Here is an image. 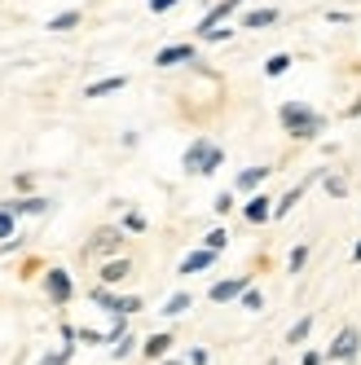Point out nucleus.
<instances>
[{
    "instance_id": "4c0bfd02",
    "label": "nucleus",
    "mask_w": 361,
    "mask_h": 365,
    "mask_svg": "<svg viewBox=\"0 0 361 365\" xmlns=\"http://www.w3.org/2000/svg\"><path fill=\"white\" fill-rule=\"evenodd\" d=\"M352 264H361V238H357V247H352Z\"/></svg>"
},
{
    "instance_id": "20e7f679",
    "label": "nucleus",
    "mask_w": 361,
    "mask_h": 365,
    "mask_svg": "<svg viewBox=\"0 0 361 365\" xmlns=\"http://www.w3.org/2000/svg\"><path fill=\"white\" fill-rule=\"evenodd\" d=\"M88 299H93L97 308L115 312V317H133V312H141V308H146V304H141V295H115L111 286H93Z\"/></svg>"
},
{
    "instance_id": "cd10ccee",
    "label": "nucleus",
    "mask_w": 361,
    "mask_h": 365,
    "mask_svg": "<svg viewBox=\"0 0 361 365\" xmlns=\"http://www.w3.org/2000/svg\"><path fill=\"white\" fill-rule=\"evenodd\" d=\"M128 352H137V339H133V334H123L119 344H115V352H111V356H115V361H123Z\"/></svg>"
},
{
    "instance_id": "a211bd4d",
    "label": "nucleus",
    "mask_w": 361,
    "mask_h": 365,
    "mask_svg": "<svg viewBox=\"0 0 361 365\" xmlns=\"http://www.w3.org/2000/svg\"><path fill=\"white\" fill-rule=\"evenodd\" d=\"M80 22H84V14H80V9H66V14H58V18H49V31L62 36V31H75Z\"/></svg>"
},
{
    "instance_id": "bb28decb",
    "label": "nucleus",
    "mask_w": 361,
    "mask_h": 365,
    "mask_svg": "<svg viewBox=\"0 0 361 365\" xmlns=\"http://www.w3.org/2000/svg\"><path fill=\"white\" fill-rule=\"evenodd\" d=\"M212 207H216V216H229V212H234V194H229V190H220Z\"/></svg>"
},
{
    "instance_id": "f3484780",
    "label": "nucleus",
    "mask_w": 361,
    "mask_h": 365,
    "mask_svg": "<svg viewBox=\"0 0 361 365\" xmlns=\"http://www.w3.org/2000/svg\"><path fill=\"white\" fill-rule=\"evenodd\" d=\"M168 348H172V330H159V334H150L146 344H141V356H146V361H163Z\"/></svg>"
},
{
    "instance_id": "2f4dec72",
    "label": "nucleus",
    "mask_w": 361,
    "mask_h": 365,
    "mask_svg": "<svg viewBox=\"0 0 361 365\" xmlns=\"http://www.w3.org/2000/svg\"><path fill=\"white\" fill-rule=\"evenodd\" d=\"M300 365H326V352H317V348H304Z\"/></svg>"
},
{
    "instance_id": "f8f14e48",
    "label": "nucleus",
    "mask_w": 361,
    "mask_h": 365,
    "mask_svg": "<svg viewBox=\"0 0 361 365\" xmlns=\"http://www.w3.org/2000/svg\"><path fill=\"white\" fill-rule=\"evenodd\" d=\"M243 220H247V225H265V220H273V202H269V194H251L247 207H243Z\"/></svg>"
},
{
    "instance_id": "9d476101",
    "label": "nucleus",
    "mask_w": 361,
    "mask_h": 365,
    "mask_svg": "<svg viewBox=\"0 0 361 365\" xmlns=\"http://www.w3.org/2000/svg\"><path fill=\"white\" fill-rule=\"evenodd\" d=\"M247 286H251V277H225V282H216L212 291H208V299L212 304H229V299H238Z\"/></svg>"
},
{
    "instance_id": "ddd939ff",
    "label": "nucleus",
    "mask_w": 361,
    "mask_h": 365,
    "mask_svg": "<svg viewBox=\"0 0 361 365\" xmlns=\"http://www.w3.org/2000/svg\"><path fill=\"white\" fill-rule=\"evenodd\" d=\"M216 264V251H208V247H198V251H190L185 259H180V277H194V273H203V269H212Z\"/></svg>"
},
{
    "instance_id": "7c9ffc66",
    "label": "nucleus",
    "mask_w": 361,
    "mask_h": 365,
    "mask_svg": "<svg viewBox=\"0 0 361 365\" xmlns=\"http://www.w3.org/2000/svg\"><path fill=\"white\" fill-rule=\"evenodd\" d=\"M123 229H128V233H141V229H146V216H141V212H128V216H123Z\"/></svg>"
},
{
    "instance_id": "72a5a7b5",
    "label": "nucleus",
    "mask_w": 361,
    "mask_h": 365,
    "mask_svg": "<svg viewBox=\"0 0 361 365\" xmlns=\"http://www.w3.org/2000/svg\"><path fill=\"white\" fill-rule=\"evenodd\" d=\"M146 5H150V14H168V9L180 5V0H146Z\"/></svg>"
},
{
    "instance_id": "5701e85b",
    "label": "nucleus",
    "mask_w": 361,
    "mask_h": 365,
    "mask_svg": "<svg viewBox=\"0 0 361 365\" xmlns=\"http://www.w3.org/2000/svg\"><path fill=\"white\" fill-rule=\"evenodd\" d=\"M14 229H18V216L9 212V207H0V242H14L18 238Z\"/></svg>"
},
{
    "instance_id": "dca6fc26",
    "label": "nucleus",
    "mask_w": 361,
    "mask_h": 365,
    "mask_svg": "<svg viewBox=\"0 0 361 365\" xmlns=\"http://www.w3.org/2000/svg\"><path fill=\"white\" fill-rule=\"evenodd\" d=\"M128 273H133V259H128V255H115V259H106V264H101V286H115V282H123Z\"/></svg>"
},
{
    "instance_id": "f704fd0d",
    "label": "nucleus",
    "mask_w": 361,
    "mask_h": 365,
    "mask_svg": "<svg viewBox=\"0 0 361 365\" xmlns=\"http://www.w3.org/2000/svg\"><path fill=\"white\" fill-rule=\"evenodd\" d=\"M14 190L18 194H31L36 190V176H14Z\"/></svg>"
},
{
    "instance_id": "b1692460",
    "label": "nucleus",
    "mask_w": 361,
    "mask_h": 365,
    "mask_svg": "<svg viewBox=\"0 0 361 365\" xmlns=\"http://www.w3.org/2000/svg\"><path fill=\"white\" fill-rule=\"evenodd\" d=\"M238 304H243L247 312H265V295H260V291H255V286H247V291L238 295Z\"/></svg>"
},
{
    "instance_id": "4468645a",
    "label": "nucleus",
    "mask_w": 361,
    "mask_h": 365,
    "mask_svg": "<svg viewBox=\"0 0 361 365\" xmlns=\"http://www.w3.org/2000/svg\"><path fill=\"white\" fill-rule=\"evenodd\" d=\"M119 88H128V75H106V80H93V84L84 88V97H88V101H101V97H111V93H119Z\"/></svg>"
},
{
    "instance_id": "4be33fe9",
    "label": "nucleus",
    "mask_w": 361,
    "mask_h": 365,
    "mask_svg": "<svg viewBox=\"0 0 361 365\" xmlns=\"http://www.w3.org/2000/svg\"><path fill=\"white\" fill-rule=\"evenodd\" d=\"M322 190H326L330 198H344V194H348V180H344L340 172H326V176H322Z\"/></svg>"
},
{
    "instance_id": "423d86ee",
    "label": "nucleus",
    "mask_w": 361,
    "mask_h": 365,
    "mask_svg": "<svg viewBox=\"0 0 361 365\" xmlns=\"http://www.w3.org/2000/svg\"><path fill=\"white\" fill-rule=\"evenodd\" d=\"M190 62H198V48H194V44H168V48H159V53H154V66H159V71L190 66Z\"/></svg>"
},
{
    "instance_id": "f257e3e1",
    "label": "nucleus",
    "mask_w": 361,
    "mask_h": 365,
    "mask_svg": "<svg viewBox=\"0 0 361 365\" xmlns=\"http://www.w3.org/2000/svg\"><path fill=\"white\" fill-rule=\"evenodd\" d=\"M278 123H282V133L291 141H317L326 133V115H317L313 106H304V101H282Z\"/></svg>"
},
{
    "instance_id": "c9c22d12",
    "label": "nucleus",
    "mask_w": 361,
    "mask_h": 365,
    "mask_svg": "<svg viewBox=\"0 0 361 365\" xmlns=\"http://www.w3.org/2000/svg\"><path fill=\"white\" fill-rule=\"evenodd\" d=\"M208 361H212L208 348H194V352H190V365H208Z\"/></svg>"
},
{
    "instance_id": "393cba45",
    "label": "nucleus",
    "mask_w": 361,
    "mask_h": 365,
    "mask_svg": "<svg viewBox=\"0 0 361 365\" xmlns=\"http://www.w3.org/2000/svg\"><path fill=\"white\" fill-rule=\"evenodd\" d=\"M203 247H208V251H216V255H220V251L229 247V233H225V229H212L208 238H203Z\"/></svg>"
},
{
    "instance_id": "a878e982",
    "label": "nucleus",
    "mask_w": 361,
    "mask_h": 365,
    "mask_svg": "<svg viewBox=\"0 0 361 365\" xmlns=\"http://www.w3.org/2000/svg\"><path fill=\"white\" fill-rule=\"evenodd\" d=\"M304 264H308V247L300 242V247H291V259H287V269H291V273H300Z\"/></svg>"
},
{
    "instance_id": "6e6552de",
    "label": "nucleus",
    "mask_w": 361,
    "mask_h": 365,
    "mask_svg": "<svg viewBox=\"0 0 361 365\" xmlns=\"http://www.w3.org/2000/svg\"><path fill=\"white\" fill-rule=\"evenodd\" d=\"M247 5V0H216V5L203 14V22H198V36H208V31H216V27H225V18L229 14H238Z\"/></svg>"
},
{
    "instance_id": "7ed1b4c3",
    "label": "nucleus",
    "mask_w": 361,
    "mask_h": 365,
    "mask_svg": "<svg viewBox=\"0 0 361 365\" xmlns=\"http://www.w3.org/2000/svg\"><path fill=\"white\" fill-rule=\"evenodd\" d=\"M322 352H326V361L352 365V361L361 356V330H357V326H340V334H335V339H330V344H326Z\"/></svg>"
},
{
    "instance_id": "39448f33",
    "label": "nucleus",
    "mask_w": 361,
    "mask_h": 365,
    "mask_svg": "<svg viewBox=\"0 0 361 365\" xmlns=\"http://www.w3.org/2000/svg\"><path fill=\"white\" fill-rule=\"evenodd\" d=\"M119 247H123V229H119V225H101L93 238H88V255H106V259H115Z\"/></svg>"
},
{
    "instance_id": "f03ea898",
    "label": "nucleus",
    "mask_w": 361,
    "mask_h": 365,
    "mask_svg": "<svg viewBox=\"0 0 361 365\" xmlns=\"http://www.w3.org/2000/svg\"><path fill=\"white\" fill-rule=\"evenodd\" d=\"M220 163H225V150H220L216 141H208V137L190 141V150L180 154V168H185V176H212V172H220Z\"/></svg>"
},
{
    "instance_id": "9b49d317",
    "label": "nucleus",
    "mask_w": 361,
    "mask_h": 365,
    "mask_svg": "<svg viewBox=\"0 0 361 365\" xmlns=\"http://www.w3.org/2000/svg\"><path fill=\"white\" fill-rule=\"evenodd\" d=\"M14 216H44L49 212V198H40V194H18V198H9L5 202Z\"/></svg>"
},
{
    "instance_id": "58836bf2",
    "label": "nucleus",
    "mask_w": 361,
    "mask_h": 365,
    "mask_svg": "<svg viewBox=\"0 0 361 365\" xmlns=\"http://www.w3.org/2000/svg\"><path fill=\"white\" fill-rule=\"evenodd\" d=\"M159 365H190V361H168V356H163V361H159Z\"/></svg>"
},
{
    "instance_id": "c85d7f7f",
    "label": "nucleus",
    "mask_w": 361,
    "mask_h": 365,
    "mask_svg": "<svg viewBox=\"0 0 361 365\" xmlns=\"http://www.w3.org/2000/svg\"><path fill=\"white\" fill-rule=\"evenodd\" d=\"M322 18L330 22V27H348V22H352V14H344V9H326Z\"/></svg>"
},
{
    "instance_id": "1a4fd4ad",
    "label": "nucleus",
    "mask_w": 361,
    "mask_h": 365,
    "mask_svg": "<svg viewBox=\"0 0 361 365\" xmlns=\"http://www.w3.org/2000/svg\"><path fill=\"white\" fill-rule=\"evenodd\" d=\"M273 176V168H265V163H255V168H243L238 176H234V190L238 194H255V190H260L265 185V180Z\"/></svg>"
},
{
    "instance_id": "412c9836",
    "label": "nucleus",
    "mask_w": 361,
    "mask_h": 365,
    "mask_svg": "<svg viewBox=\"0 0 361 365\" xmlns=\"http://www.w3.org/2000/svg\"><path fill=\"white\" fill-rule=\"evenodd\" d=\"M308 334H313V317H300V322H295V326L287 330V344H291V348H300Z\"/></svg>"
},
{
    "instance_id": "e433bc0d",
    "label": "nucleus",
    "mask_w": 361,
    "mask_h": 365,
    "mask_svg": "<svg viewBox=\"0 0 361 365\" xmlns=\"http://www.w3.org/2000/svg\"><path fill=\"white\" fill-rule=\"evenodd\" d=\"M348 119H361V97H357L352 106H348Z\"/></svg>"
},
{
    "instance_id": "aec40b11",
    "label": "nucleus",
    "mask_w": 361,
    "mask_h": 365,
    "mask_svg": "<svg viewBox=\"0 0 361 365\" xmlns=\"http://www.w3.org/2000/svg\"><path fill=\"white\" fill-rule=\"evenodd\" d=\"M291 62H295L291 53H273V58L265 62V75H269V80H282V75L291 71Z\"/></svg>"
},
{
    "instance_id": "c756f323",
    "label": "nucleus",
    "mask_w": 361,
    "mask_h": 365,
    "mask_svg": "<svg viewBox=\"0 0 361 365\" xmlns=\"http://www.w3.org/2000/svg\"><path fill=\"white\" fill-rule=\"evenodd\" d=\"M203 40H212V44H225V40H234V27H229V22H225V27L208 31V36H203Z\"/></svg>"
},
{
    "instance_id": "0eeeda50",
    "label": "nucleus",
    "mask_w": 361,
    "mask_h": 365,
    "mask_svg": "<svg viewBox=\"0 0 361 365\" xmlns=\"http://www.w3.org/2000/svg\"><path fill=\"white\" fill-rule=\"evenodd\" d=\"M44 295L54 299L58 308H62V304H71V295H75L71 273H66V269H49V273H44Z\"/></svg>"
},
{
    "instance_id": "6ab92c4d",
    "label": "nucleus",
    "mask_w": 361,
    "mask_h": 365,
    "mask_svg": "<svg viewBox=\"0 0 361 365\" xmlns=\"http://www.w3.org/2000/svg\"><path fill=\"white\" fill-rule=\"evenodd\" d=\"M190 304H194V295H190V291H176V295L163 304V317H180V312H190Z\"/></svg>"
},
{
    "instance_id": "473e14b6",
    "label": "nucleus",
    "mask_w": 361,
    "mask_h": 365,
    "mask_svg": "<svg viewBox=\"0 0 361 365\" xmlns=\"http://www.w3.org/2000/svg\"><path fill=\"white\" fill-rule=\"evenodd\" d=\"M40 365H71V352L62 348V352H49V356H40Z\"/></svg>"
},
{
    "instance_id": "2eb2a0df",
    "label": "nucleus",
    "mask_w": 361,
    "mask_h": 365,
    "mask_svg": "<svg viewBox=\"0 0 361 365\" xmlns=\"http://www.w3.org/2000/svg\"><path fill=\"white\" fill-rule=\"evenodd\" d=\"M282 14L273 9V5H260V9H243V27L247 31H260V27H273Z\"/></svg>"
}]
</instances>
